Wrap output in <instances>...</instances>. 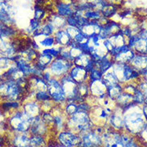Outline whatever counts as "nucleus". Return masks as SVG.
Segmentation results:
<instances>
[{"instance_id":"obj_37","label":"nucleus","mask_w":147,"mask_h":147,"mask_svg":"<svg viewBox=\"0 0 147 147\" xmlns=\"http://www.w3.org/2000/svg\"><path fill=\"white\" fill-rule=\"evenodd\" d=\"M1 76L4 79H14V80H17L18 78L22 77V74L19 71L18 68L15 66V65L13 63L7 70L3 71L1 74ZM25 77V76H24Z\"/></svg>"},{"instance_id":"obj_7","label":"nucleus","mask_w":147,"mask_h":147,"mask_svg":"<svg viewBox=\"0 0 147 147\" xmlns=\"http://www.w3.org/2000/svg\"><path fill=\"white\" fill-rule=\"evenodd\" d=\"M127 45L137 54L147 55V27H141L137 33L127 38Z\"/></svg>"},{"instance_id":"obj_50","label":"nucleus","mask_w":147,"mask_h":147,"mask_svg":"<svg viewBox=\"0 0 147 147\" xmlns=\"http://www.w3.org/2000/svg\"><path fill=\"white\" fill-rule=\"evenodd\" d=\"M134 96V102L139 105V106H142L145 104V97H144L143 92L138 87L136 89V90L134 92L133 94Z\"/></svg>"},{"instance_id":"obj_8","label":"nucleus","mask_w":147,"mask_h":147,"mask_svg":"<svg viewBox=\"0 0 147 147\" xmlns=\"http://www.w3.org/2000/svg\"><path fill=\"white\" fill-rule=\"evenodd\" d=\"M135 54L134 51L127 44L114 47L109 52L114 63H129Z\"/></svg>"},{"instance_id":"obj_38","label":"nucleus","mask_w":147,"mask_h":147,"mask_svg":"<svg viewBox=\"0 0 147 147\" xmlns=\"http://www.w3.org/2000/svg\"><path fill=\"white\" fill-rule=\"evenodd\" d=\"M121 138H122L123 147H141V145L138 142L137 137L133 136L125 131H122Z\"/></svg>"},{"instance_id":"obj_2","label":"nucleus","mask_w":147,"mask_h":147,"mask_svg":"<svg viewBox=\"0 0 147 147\" xmlns=\"http://www.w3.org/2000/svg\"><path fill=\"white\" fill-rule=\"evenodd\" d=\"M94 127L95 124L90 112L78 111L76 114L67 118L66 129H69L79 134L93 129Z\"/></svg>"},{"instance_id":"obj_24","label":"nucleus","mask_w":147,"mask_h":147,"mask_svg":"<svg viewBox=\"0 0 147 147\" xmlns=\"http://www.w3.org/2000/svg\"><path fill=\"white\" fill-rule=\"evenodd\" d=\"M68 74L77 83H81L83 82L88 81L89 72L82 66L74 65L73 67L69 71Z\"/></svg>"},{"instance_id":"obj_44","label":"nucleus","mask_w":147,"mask_h":147,"mask_svg":"<svg viewBox=\"0 0 147 147\" xmlns=\"http://www.w3.org/2000/svg\"><path fill=\"white\" fill-rule=\"evenodd\" d=\"M35 40L38 42V45L40 46L41 50L44 48H50L52 47H55V40L54 36H47V37H40Z\"/></svg>"},{"instance_id":"obj_9","label":"nucleus","mask_w":147,"mask_h":147,"mask_svg":"<svg viewBox=\"0 0 147 147\" xmlns=\"http://www.w3.org/2000/svg\"><path fill=\"white\" fill-rule=\"evenodd\" d=\"M62 83L64 91L66 93V102H82V100L78 95V83L73 80L70 75L67 74L63 77L59 78Z\"/></svg>"},{"instance_id":"obj_22","label":"nucleus","mask_w":147,"mask_h":147,"mask_svg":"<svg viewBox=\"0 0 147 147\" xmlns=\"http://www.w3.org/2000/svg\"><path fill=\"white\" fill-rule=\"evenodd\" d=\"M22 109L32 119L38 115H41L42 112L41 104L36 102L34 99L25 100L22 102Z\"/></svg>"},{"instance_id":"obj_32","label":"nucleus","mask_w":147,"mask_h":147,"mask_svg":"<svg viewBox=\"0 0 147 147\" xmlns=\"http://www.w3.org/2000/svg\"><path fill=\"white\" fill-rule=\"evenodd\" d=\"M102 30V23L99 21H89L88 23L81 29L88 37L94 34H99Z\"/></svg>"},{"instance_id":"obj_60","label":"nucleus","mask_w":147,"mask_h":147,"mask_svg":"<svg viewBox=\"0 0 147 147\" xmlns=\"http://www.w3.org/2000/svg\"><path fill=\"white\" fill-rule=\"evenodd\" d=\"M142 111L143 113L144 116L146 117V118L147 119V104H143L142 106Z\"/></svg>"},{"instance_id":"obj_41","label":"nucleus","mask_w":147,"mask_h":147,"mask_svg":"<svg viewBox=\"0 0 147 147\" xmlns=\"http://www.w3.org/2000/svg\"><path fill=\"white\" fill-rule=\"evenodd\" d=\"M78 95L80 97L82 102L86 101L87 98L90 96L88 81L78 83Z\"/></svg>"},{"instance_id":"obj_18","label":"nucleus","mask_w":147,"mask_h":147,"mask_svg":"<svg viewBox=\"0 0 147 147\" xmlns=\"http://www.w3.org/2000/svg\"><path fill=\"white\" fill-rule=\"evenodd\" d=\"M51 111L53 113V124L51 129L57 132L66 129L68 117L64 114L62 107L56 106Z\"/></svg>"},{"instance_id":"obj_51","label":"nucleus","mask_w":147,"mask_h":147,"mask_svg":"<svg viewBox=\"0 0 147 147\" xmlns=\"http://www.w3.org/2000/svg\"><path fill=\"white\" fill-rule=\"evenodd\" d=\"M103 74L100 71L98 68H94L93 70H90L89 72V78L88 82H94L98 81V80H101L102 79Z\"/></svg>"},{"instance_id":"obj_62","label":"nucleus","mask_w":147,"mask_h":147,"mask_svg":"<svg viewBox=\"0 0 147 147\" xmlns=\"http://www.w3.org/2000/svg\"><path fill=\"white\" fill-rule=\"evenodd\" d=\"M1 115H3V112H2L1 110H0V116H1Z\"/></svg>"},{"instance_id":"obj_25","label":"nucleus","mask_w":147,"mask_h":147,"mask_svg":"<svg viewBox=\"0 0 147 147\" xmlns=\"http://www.w3.org/2000/svg\"><path fill=\"white\" fill-rule=\"evenodd\" d=\"M30 133H14L10 142L14 147H30Z\"/></svg>"},{"instance_id":"obj_31","label":"nucleus","mask_w":147,"mask_h":147,"mask_svg":"<svg viewBox=\"0 0 147 147\" xmlns=\"http://www.w3.org/2000/svg\"><path fill=\"white\" fill-rule=\"evenodd\" d=\"M22 102L18 101H0V110L3 112V114H7L10 115L15 110L22 109Z\"/></svg>"},{"instance_id":"obj_52","label":"nucleus","mask_w":147,"mask_h":147,"mask_svg":"<svg viewBox=\"0 0 147 147\" xmlns=\"http://www.w3.org/2000/svg\"><path fill=\"white\" fill-rule=\"evenodd\" d=\"M42 23V22L38 21V20H37V19L34 18H32L30 20L29 27L27 28V32L29 34L30 36V34L33 33L34 31H35V30L40 28Z\"/></svg>"},{"instance_id":"obj_40","label":"nucleus","mask_w":147,"mask_h":147,"mask_svg":"<svg viewBox=\"0 0 147 147\" xmlns=\"http://www.w3.org/2000/svg\"><path fill=\"white\" fill-rule=\"evenodd\" d=\"M48 16L47 9L44 7L43 5L34 4V18L38 21L43 22Z\"/></svg>"},{"instance_id":"obj_27","label":"nucleus","mask_w":147,"mask_h":147,"mask_svg":"<svg viewBox=\"0 0 147 147\" xmlns=\"http://www.w3.org/2000/svg\"><path fill=\"white\" fill-rule=\"evenodd\" d=\"M74 65H77L84 67L88 72L92 70L94 68H95L96 63L91 59L90 55L81 53L79 56H78L76 59L74 60Z\"/></svg>"},{"instance_id":"obj_29","label":"nucleus","mask_w":147,"mask_h":147,"mask_svg":"<svg viewBox=\"0 0 147 147\" xmlns=\"http://www.w3.org/2000/svg\"><path fill=\"white\" fill-rule=\"evenodd\" d=\"M18 31L15 26L0 24V38L4 40H13L17 38Z\"/></svg>"},{"instance_id":"obj_4","label":"nucleus","mask_w":147,"mask_h":147,"mask_svg":"<svg viewBox=\"0 0 147 147\" xmlns=\"http://www.w3.org/2000/svg\"><path fill=\"white\" fill-rule=\"evenodd\" d=\"M111 70L115 74L118 82L122 85L137 82L142 78L139 72L129 63H114Z\"/></svg>"},{"instance_id":"obj_23","label":"nucleus","mask_w":147,"mask_h":147,"mask_svg":"<svg viewBox=\"0 0 147 147\" xmlns=\"http://www.w3.org/2000/svg\"><path fill=\"white\" fill-rule=\"evenodd\" d=\"M28 94H34L39 90H47V82L42 76H30L28 78Z\"/></svg>"},{"instance_id":"obj_35","label":"nucleus","mask_w":147,"mask_h":147,"mask_svg":"<svg viewBox=\"0 0 147 147\" xmlns=\"http://www.w3.org/2000/svg\"><path fill=\"white\" fill-rule=\"evenodd\" d=\"M114 64V60L110 57V55H107L105 57H103L102 59H100L99 61L96 62L95 67L98 68L104 74L105 73L112 70Z\"/></svg>"},{"instance_id":"obj_36","label":"nucleus","mask_w":147,"mask_h":147,"mask_svg":"<svg viewBox=\"0 0 147 147\" xmlns=\"http://www.w3.org/2000/svg\"><path fill=\"white\" fill-rule=\"evenodd\" d=\"M124 90L123 89V85L121 83H116L114 85H110L107 86V98L111 101L114 102V101L118 98V96L121 94L122 91Z\"/></svg>"},{"instance_id":"obj_47","label":"nucleus","mask_w":147,"mask_h":147,"mask_svg":"<svg viewBox=\"0 0 147 147\" xmlns=\"http://www.w3.org/2000/svg\"><path fill=\"white\" fill-rule=\"evenodd\" d=\"M15 22L16 21H15L14 16L9 15L7 13L0 11V24H7V25L14 26Z\"/></svg>"},{"instance_id":"obj_14","label":"nucleus","mask_w":147,"mask_h":147,"mask_svg":"<svg viewBox=\"0 0 147 147\" xmlns=\"http://www.w3.org/2000/svg\"><path fill=\"white\" fill-rule=\"evenodd\" d=\"M121 132L107 127L102 134L103 147H123Z\"/></svg>"},{"instance_id":"obj_17","label":"nucleus","mask_w":147,"mask_h":147,"mask_svg":"<svg viewBox=\"0 0 147 147\" xmlns=\"http://www.w3.org/2000/svg\"><path fill=\"white\" fill-rule=\"evenodd\" d=\"M107 127L118 131H124V120L122 110L115 107L109 117L107 121Z\"/></svg>"},{"instance_id":"obj_28","label":"nucleus","mask_w":147,"mask_h":147,"mask_svg":"<svg viewBox=\"0 0 147 147\" xmlns=\"http://www.w3.org/2000/svg\"><path fill=\"white\" fill-rule=\"evenodd\" d=\"M54 58L47 54H44L42 52H39L38 56L37 57L36 60L33 63L34 66L37 67L42 72H44L45 70H48L50 65L54 60Z\"/></svg>"},{"instance_id":"obj_54","label":"nucleus","mask_w":147,"mask_h":147,"mask_svg":"<svg viewBox=\"0 0 147 147\" xmlns=\"http://www.w3.org/2000/svg\"><path fill=\"white\" fill-rule=\"evenodd\" d=\"M88 38L89 37L87 36L82 30H80L79 32H78L75 36L74 37L72 40H73L74 42H76L77 44H80V43H82V42H84L86 41H87Z\"/></svg>"},{"instance_id":"obj_42","label":"nucleus","mask_w":147,"mask_h":147,"mask_svg":"<svg viewBox=\"0 0 147 147\" xmlns=\"http://www.w3.org/2000/svg\"><path fill=\"white\" fill-rule=\"evenodd\" d=\"M62 108L64 114L67 117H70L78 111V103L76 102H66Z\"/></svg>"},{"instance_id":"obj_16","label":"nucleus","mask_w":147,"mask_h":147,"mask_svg":"<svg viewBox=\"0 0 147 147\" xmlns=\"http://www.w3.org/2000/svg\"><path fill=\"white\" fill-rule=\"evenodd\" d=\"M88 82L90 96L96 100L97 103L101 102L102 100L107 98V85L105 84L102 79Z\"/></svg>"},{"instance_id":"obj_56","label":"nucleus","mask_w":147,"mask_h":147,"mask_svg":"<svg viewBox=\"0 0 147 147\" xmlns=\"http://www.w3.org/2000/svg\"><path fill=\"white\" fill-rule=\"evenodd\" d=\"M66 25L69 26H73V27H77L78 28V22L76 17L74 15H71L70 17L66 18ZM79 29V28H78Z\"/></svg>"},{"instance_id":"obj_10","label":"nucleus","mask_w":147,"mask_h":147,"mask_svg":"<svg viewBox=\"0 0 147 147\" xmlns=\"http://www.w3.org/2000/svg\"><path fill=\"white\" fill-rule=\"evenodd\" d=\"M115 107H104L99 103L93 106L91 117L95 125H103L107 128V121Z\"/></svg>"},{"instance_id":"obj_6","label":"nucleus","mask_w":147,"mask_h":147,"mask_svg":"<svg viewBox=\"0 0 147 147\" xmlns=\"http://www.w3.org/2000/svg\"><path fill=\"white\" fill-rule=\"evenodd\" d=\"M47 91L51 96V101L56 106L63 107L66 102V93L59 78L52 77L47 82Z\"/></svg>"},{"instance_id":"obj_19","label":"nucleus","mask_w":147,"mask_h":147,"mask_svg":"<svg viewBox=\"0 0 147 147\" xmlns=\"http://www.w3.org/2000/svg\"><path fill=\"white\" fill-rule=\"evenodd\" d=\"M50 129H51L50 125H47L43 121L41 115H38L32 119L29 133L30 135H41V136L46 137L50 131Z\"/></svg>"},{"instance_id":"obj_61","label":"nucleus","mask_w":147,"mask_h":147,"mask_svg":"<svg viewBox=\"0 0 147 147\" xmlns=\"http://www.w3.org/2000/svg\"><path fill=\"white\" fill-rule=\"evenodd\" d=\"M3 1H6V2H8V3H10L11 0H3Z\"/></svg>"},{"instance_id":"obj_15","label":"nucleus","mask_w":147,"mask_h":147,"mask_svg":"<svg viewBox=\"0 0 147 147\" xmlns=\"http://www.w3.org/2000/svg\"><path fill=\"white\" fill-rule=\"evenodd\" d=\"M76 11V0H56L55 11L62 17L67 18L74 15Z\"/></svg>"},{"instance_id":"obj_1","label":"nucleus","mask_w":147,"mask_h":147,"mask_svg":"<svg viewBox=\"0 0 147 147\" xmlns=\"http://www.w3.org/2000/svg\"><path fill=\"white\" fill-rule=\"evenodd\" d=\"M122 112L124 131L133 136H141L147 129V119L142 111V106L133 104Z\"/></svg>"},{"instance_id":"obj_33","label":"nucleus","mask_w":147,"mask_h":147,"mask_svg":"<svg viewBox=\"0 0 147 147\" xmlns=\"http://www.w3.org/2000/svg\"><path fill=\"white\" fill-rule=\"evenodd\" d=\"M46 20L49 22H51L52 25L55 26L56 30L65 29L66 26H67L66 18L60 16L54 11L48 15Z\"/></svg>"},{"instance_id":"obj_49","label":"nucleus","mask_w":147,"mask_h":147,"mask_svg":"<svg viewBox=\"0 0 147 147\" xmlns=\"http://www.w3.org/2000/svg\"><path fill=\"white\" fill-rule=\"evenodd\" d=\"M13 63V61L10 58L4 55H0V74L7 70Z\"/></svg>"},{"instance_id":"obj_55","label":"nucleus","mask_w":147,"mask_h":147,"mask_svg":"<svg viewBox=\"0 0 147 147\" xmlns=\"http://www.w3.org/2000/svg\"><path fill=\"white\" fill-rule=\"evenodd\" d=\"M60 57L63 59H66L68 61L73 62V59L71 58V55L70 54V51L68 47H61V52H60Z\"/></svg>"},{"instance_id":"obj_45","label":"nucleus","mask_w":147,"mask_h":147,"mask_svg":"<svg viewBox=\"0 0 147 147\" xmlns=\"http://www.w3.org/2000/svg\"><path fill=\"white\" fill-rule=\"evenodd\" d=\"M84 17L88 21H99L102 22L103 19V17L101 12L98 10L96 9H93V10H90V11H86L83 13Z\"/></svg>"},{"instance_id":"obj_57","label":"nucleus","mask_w":147,"mask_h":147,"mask_svg":"<svg viewBox=\"0 0 147 147\" xmlns=\"http://www.w3.org/2000/svg\"><path fill=\"white\" fill-rule=\"evenodd\" d=\"M65 30H66V32L70 34V36L71 37V38H72V39H73L74 37L75 36V35L79 32V30H80V29H78V28H77V27H73V26H66Z\"/></svg>"},{"instance_id":"obj_20","label":"nucleus","mask_w":147,"mask_h":147,"mask_svg":"<svg viewBox=\"0 0 147 147\" xmlns=\"http://www.w3.org/2000/svg\"><path fill=\"white\" fill-rule=\"evenodd\" d=\"M13 63L19 70V71L22 74L23 76H25L26 78H30V76H32L34 69L33 63H30L27 59L22 57L18 54L15 57Z\"/></svg>"},{"instance_id":"obj_58","label":"nucleus","mask_w":147,"mask_h":147,"mask_svg":"<svg viewBox=\"0 0 147 147\" xmlns=\"http://www.w3.org/2000/svg\"><path fill=\"white\" fill-rule=\"evenodd\" d=\"M42 77L43 78H44L46 81L48 82L49 80H50V79H51V78L52 77H53V76H52V74H51V72H50V71H49L48 70H45L44 72L42 73Z\"/></svg>"},{"instance_id":"obj_30","label":"nucleus","mask_w":147,"mask_h":147,"mask_svg":"<svg viewBox=\"0 0 147 147\" xmlns=\"http://www.w3.org/2000/svg\"><path fill=\"white\" fill-rule=\"evenodd\" d=\"M55 45L59 47H68L72 42L70 34L66 32L65 29L57 30L54 34Z\"/></svg>"},{"instance_id":"obj_13","label":"nucleus","mask_w":147,"mask_h":147,"mask_svg":"<svg viewBox=\"0 0 147 147\" xmlns=\"http://www.w3.org/2000/svg\"><path fill=\"white\" fill-rule=\"evenodd\" d=\"M80 138L78 147H103L102 134L94 129L81 134Z\"/></svg>"},{"instance_id":"obj_34","label":"nucleus","mask_w":147,"mask_h":147,"mask_svg":"<svg viewBox=\"0 0 147 147\" xmlns=\"http://www.w3.org/2000/svg\"><path fill=\"white\" fill-rule=\"evenodd\" d=\"M120 5L114 3L107 2V4L100 11L102 17L106 19H111L118 12Z\"/></svg>"},{"instance_id":"obj_11","label":"nucleus","mask_w":147,"mask_h":147,"mask_svg":"<svg viewBox=\"0 0 147 147\" xmlns=\"http://www.w3.org/2000/svg\"><path fill=\"white\" fill-rule=\"evenodd\" d=\"M73 62L59 57L53 60V62L48 68V70L51 72L53 77L60 78L69 73V71L73 67Z\"/></svg>"},{"instance_id":"obj_3","label":"nucleus","mask_w":147,"mask_h":147,"mask_svg":"<svg viewBox=\"0 0 147 147\" xmlns=\"http://www.w3.org/2000/svg\"><path fill=\"white\" fill-rule=\"evenodd\" d=\"M5 86L0 94V101H18L23 102L28 94L26 86L14 79H5Z\"/></svg>"},{"instance_id":"obj_63","label":"nucleus","mask_w":147,"mask_h":147,"mask_svg":"<svg viewBox=\"0 0 147 147\" xmlns=\"http://www.w3.org/2000/svg\"><path fill=\"white\" fill-rule=\"evenodd\" d=\"M146 134H147V129H146Z\"/></svg>"},{"instance_id":"obj_26","label":"nucleus","mask_w":147,"mask_h":147,"mask_svg":"<svg viewBox=\"0 0 147 147\" xmlns=\"http://www.w3.org/2000/svg\"><path fill=\"white\" fill-rule=\"evenodd\" d=\"M114 104L115 107L120 108L123 111L135 103L134 102V96L132 94H129L123 90L121 94L114 101Z\"/></svg>"},{"instance_id":"obj_12","label":"nucleus","mask_w":147,"mask_h":147,"mask_svg":"<svg viewBox=\"0 0 147 147\" xmlns=\"http://www.w3.org/2000/svg\"><path fill=\"white\" fill-rule=\"evenodd\" d=\"M56 139L61 147H78L80 142V134L69 129L57 133Z\"/></svg>"},{"instance_id":"obj_21","label":"nucleus","mask_w":147,"mask_h":147,"mask_svg":"<svg viewBox=\"0 0 147 147\" xmlns=\"http://www.w3.org/2000/svg\"><path fill=\"white\" fill-rule=\"evenodd\" d=\"M129 64L139 72L141 77H147V55L136 53Z\"/></svg>"},{"instance_id":"obj_5","label":"nucleus","mask_w":147,"mask_h":147,"mask_svg":"<svg viewBox=\"0 0 147 147\" xmlns=\"http://www.w3.org/2000/svg\"><path fill=\"white\" fill-rule=\"evenodd\" d=\"M32 118L22 110V109L15 110L9 115L7 125L12 132L29 133Z\"/></svg>"},{"instance_id":"obj_39","label":"nucleus","mask_w":147,"mask_h":147,"mask_svg":"<svg viewBox=\"0 0 147 147\" xmlns=\"http://www.w3.org/2000/svg\"><path fill=\"white\" fill-rule=\"evenodd\" d=\"M57 30L55 27L52 25L51 22H49L47 20L42 22L39 28L41 37H47V36H54L55 31Z\"/></svg>"},{"instance_id":"obj_53","label":"nucleus","mask_w":147,"mask_h":147,"mask_svg":"<svg viewBox=\"0 0 147 147\" xmlns=\"http://www.w3.org/2000/svg\"><path fill=\"white\" fill-rule=\"evenodd\" d=\"M41 117L47 125H50V127L51 129L52 124H53V113H52V111H42L41 114Z\"/></svg>"},{"instance_id":"obj_46","label":"nucleus","mask_w":147,"mask_h":147,"mask_svg":"<svg viewBox=\"0 0 147 147\" xmlns=\"http://www.w3.org/2000/svg\"><path fill=\"white\" fill-rule=\"evenodd\" d=\"M102 80L105 82V84L107 85V86H110V85L116 84L118 82L117 78L112 70H110V71H108V72L103 74Z\"/></svg>"},{"instance_id":"obj_43","label":"nucleus","mask_w":147,"mask_h":147,"mask_svg":"<svg viewBox=\"0 0 147 147\" xmlns=\"http://www.w3.org/2000/svg\"><path fill=\"white\" fill-rule=\"evenodd\" d=\"M47 141L45 136L41 135H30V147H46Z\"/></svg>"},{"instance_id":"obj_48","label":"nucleus","mask_w":147,"mask_h":147,"mask_svg":"<svg viewBox=\"0 0 147 147\" xmlns=\"http://www.w3.org/2000/svg\"><path fill=\"white\" fill-rule=\"evenodd\" d=\"M40 51L44 53V54H47V55H51L54 59H57V58L60 57L61 47L55 46V47H52L50 48H44V49H42Z\"/></svg>"},{"instance_id":"obj_59","label":"nucleus","mask_w":147,"mask_h":147,"mask_svg":"<svg viewBox=\"0 0 147 147\" xmlns=\"http://www.w3.org/2000/svg\"><path fill=\"white\" fill-rule=\"evenodd\" d=\"M7 141H6V138H4V136L0 135V147H5L7 145Z\"/></svg>"}]
</instances>
